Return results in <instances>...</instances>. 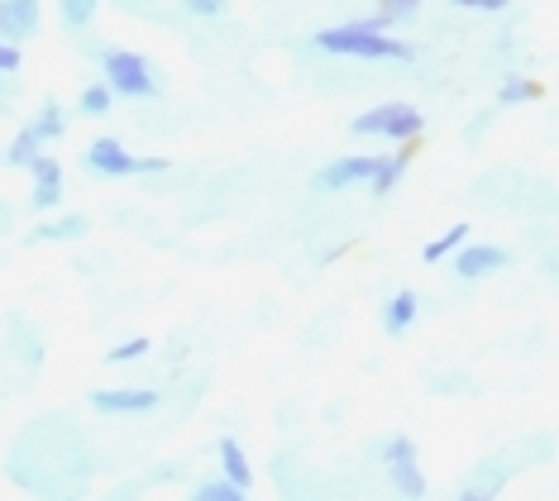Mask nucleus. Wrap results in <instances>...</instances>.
Here are the masks:
<instances>
[{"instance_id": "ddd939ff", "label": "nucleus", "mask_w": 559, "mask_h": 501, "mask_svg": "<svg viewBox=\"0 0 559 501\" xmlns=\"http://www.w3.org/2000/svg\"><path fill=\"white\" fill-rule=\"evenodd\" d=\"M406 163H412V148H402V153H392V158H378V163H373V177H368V182H373L378 196H383V191H392V187L402 182Z\"/></svg>"}, {"instance_id": "aec40b11", "label": "nucleus", "mask_w": 559, "mask_h": 501, "mask_svg": "<svg viewBox=\"0 0 559 501\" xmlns=\"http://www.w3.org/2000/svg\"><path fill=\"white\" fill-rule=\"evenodd\" d=\"M29 130L39 134V139H58V134H62V110L53 106V100H48L44 115H39V124H29Z\"/></svg>"}, {"instance_id": "a211bd4d", "label": "nucleus", "mask_w": 559, "mask_h": 501, "mask_svg": "<svg viewBox=\"0 0 559 501\" xmlns=\"http://www.w3.org/2000/svg\"><path fill=\"white\" fill-rule=\"evenodd\" d=\"M201 501H239L245 497V487H235L230 478H215V482H201Z\"/></svg>"}, {"instance_id": "f3484780", "label": "nucleus", "mask_w": 559, "mask_h": 501, "mask_svg": "<svg viewBox=\"0 0 559 501\" xmlns=\"http://www.w3.org/2000/svg\"><path fill=\"white\" fill-rule=\"evenodd\" d=\"M39 144H44V139H39V134H34V130H20V134H15V144H10V148H5V158L24 167V163H29V158H34V153H39Z\"/></svg>"}, {"instance_id": "1a4fd4ad", "label": "nucleus", "mask_w": 559, "mask_h": 501, "mask_svg": "<svg viewBox=\"0 0 559 501\" xmlns=\"http://www.w3.org/2000/svg\"><path fill=\"white\" fill-rule=\"evenodd\" d=\"M502 263H507L502 249H492V243H474V249H460V259H454V273H460L464 282H478V277L498 273Z\"/></svg>"}, {"instance_id": "4be33fe9", "label": "nucleus", "mask_w": 559, "mask_h": 501, "mask_svg": "<svg viewBox=\"0 0 559 501\" xmlns=\"http://www.w3.org/2000/svg\"><path fill=\"white\" fill-rule=\"evenodd\" d=\"M144 354H148V339H124L120 349H110L106 358L110 363H134V358H144Z\"/></svg>"}, {"instance_id": "bb28decb", "label": "nucleus", "mask_w": 559, "mask_h": 501, "mask_svg": "<svg viewBox=\"0 0 559 501\" xmlns=\"http://www.w3.org/2000/svg\"><path fill=\"white\" fill-rule=\"evenodd\" d=\"M10 220H15V211H10V205L0 201V229H10Z\"/></svg>"}, {"instance_id": "dca6fc26", "label": "nucleus", "mask_w": 559, "mask_h": 501, "mask_svg": "<svg viewBox=\"0 0 559 501\" xmlns=\"http://www.w3.org/2000/svg\"><path fill=\"white\" fill-rule=\"evenodd\" d=\"M536 96H540V86L526 82V76H512V82H507L502 92H498L502 106H521V100H536Z\"/></svg>"}, {"instance_id": "9b49d317", "label": "nucleus", "mask_w": 559, "mask_h": 501, "mask_svg": "<svg viewBox=\"0 0 559 501\" xmlns=\"http://www.w3.org/2000/svg\"><path fill=\"white\" fill-rule=\"evenodd\" d=\"M86 229H92V220L86 215H62V220H48L34 229V239L29 243H58V239H82Z\"/></svg>"}, {"instance_id": "a878e982", "label": "nucleus", "mask_w": 559, "mask_h": 501, "mask_svg": "<svg viewBox=\"0 0 559 501\" xmlns=\"http://www.w3.org/2000/svg\"><path fill=\"white\" fill-rule=\"evenodd\" d=\"M454 5H464V10H502L507 0H454Z\"/></svg>"}, {"instance_id": "b1692460", "label": "nucleus", "mask_w": 559, "mask_h": 501, "mask_svg": "<svg viewBox=\"0 0 559 501\" xmlns=\"http://www.w3.org/2000/svg\"><path fill=\"white\" fill-rule=\"evenodd\" d=\"M378 5H383V15H392V20H406L416 5H421V0H378Z\"/></svg>"}, {"instance_id": "2eb2a0df", "label": "nucleus", "mask_w": 559, "mask_h": 501, "mask_svg": "<svg viewBox=\"0 0 559 501\" xmlns=\"http://www.w3.org/2000/svg\"><path fill=\"white\" fill-rule=\"evenodd\" d=\"M468 239V225H454V229H444V235L436 239V243H426V263H440L444 253H454L460 243Z\"/></svg>"}, {"instance_id": "393cba45", "label": "nucleus", "mask_w": 559, "mask_h": 501, "mask_svg": "<svg viewBox=\"0 0 559 501\" xmlns=\"http://www.w3.org/2000/svg\"><path fill=\"white\" fill-rule=\"evenodd\" d=\"M20 68V48L10 38H0V72H15Z\"/></svg>"}, {"instance_id": "7ed1b4c3", "label": "nucleus", "mask_w": 559, "mask_h": 501, "mask_svg": "<svg viewBox=\"0 0 559 501\" xmlns=\"http://www.w3.org/2000/svg\"><path fill=\"white\" fill-rule=\"evenodd\" d=\"M106 76H110V92H120V96H154V76H148V62L139 53L110 48L106 53Z\"/></svg>"}, {"instance_id": "cd10ccee", "label": "nucleus", "mask_w": 559, "mask_h": 501, "mask_svg": "<svg viewBox=\"0 0 559 501\" xmlns=\"http://www.w3.org/2000/svg\"><path fill=\"white\" fill-rule=\"evenodd\" d=\"M0 163H5V148H0Z\"/></svg>"}, {"instance_id": "5701e85b", "label": "nucleus", "mask_w": 559, "mask_h": 501, "mask_svg": "<svg viewBox=\"0 0 559 501\" xmlns=\"http://www.w3.org/2000/svg\"><path fill=\"white\" fill-rule=\"evenodd\" d=\"M187 10L201 20H215V15H225V0H187Z\"/></svg>"}, {"instance_id": "f8f14e48", "label": "nucleus", "mask_w": 559, "mask_h": 501, "mask_svg": "<svg viewBox=\"0 0 559 501\" xmlns=\"http://www.w3.org/2000/svg\"><path fill=\"white\" fill-rule=\"evenodd\" d=\"M221 464H225V478H230L235 487H245V492H249L253 468H249V458H245V449H239V440H230V434L221 440Z\"/></svg>"}, {"instance_id": "f03ea898", "label": "nucleus", "mask_w": 559, "mask_h": 501, "mask_svg": "<svg viewBox=\"0 0 559 501\" xmlns=\"http://www.w3.org/2000/svg\"><path fill=\"white\" fill-rule=\"evenodd\" d=\"M354 134H388V139H416L421 134V110L402 106V100H388V106H373L354 120Z\"/></svg>"}, {"instance_id": "0eeeda50", "label": "nucleus", "mask_w": 559, "mask_h": 501, "mask_svg": "<svg viewBox=\"0 0 559 501\" xmlns=\"http://www.w3.org/2000/svg\"><path fill=\"white\" fill-rule=\"evenodd\" d=\"M86 163H92L96 172H110V177L139 172V158H130V148H124L120 139H96V144L86 148Z\"/></svg>"}, {"instance_id": "6ab92c4d", "label": "nucleus", "mask_w": 559, "mask_h": 501, "mask_svg": "<svg viewBox=\"0 0 559 501\" xmlns=\"http://www.w3.org/2000/svg\"><path fill=\"white\" fill-rule=\"evenodd\" d=\"M96 5H100V0H62V20H68V29H72V24L82 29V24L96 15Z\"/></svg>"}, {"instance_id": "20e7f679", "label": "nucleus", "mask_w": 559, "mask_h": 501, "mask_svg": "<svg viewBox=\"0 0 559 501\" xmlns=\"http://www.w3.org/2000/svg\"><path fill=\"white\" fill-rule=\"evenodd\" d=\"M383 454H388L392 487H397L402 497H421V492H426V478H421V468H416V444L406 440V434H392Z\"/></svg>"}, {"instance_id": "412c9836", "label": "nucleus", "mask_w": 559, "mask_h": 501, "mask_svg": "<svg viewBox=\"0 0 559 501\" xmlns=\"http://www.w3.org/2000/svg\"><path fill=\"white\" fill-rule=\"evenodd\" d=\"M82 110L86 115H106L110 110V86H86V92H82Z\"/></svg>"}, {"instance_id": "f257e3e1", "label": "nucleus", "mask_w": 559, "mask_h": 501, "mask_svg": "<svg viewBox=\"0 0 559 501\" xmlns=\"http://www.w3.org/2000/svg\"><path fill=\"white\" fill-rule=\"evenodd\" d=\"M316 44H321L325 53H345V58H392V62H406V58H412V48H406V44L388 38L383 29H368V24L321 29V34H316Z\"/></svg>"}, {"instance_id": "4468645a", "label": "nucleus", "mask_w": 559, "mask_h": 501, "mask_svg": "<svg viewBox=\"0 0 559 501\" xmlns=\"http://www.w3.org/2000/svg\"><path fill=\"white\" fill-rule=\"evenodd\" d=\"M416 306H421L416 301V291H397V297L388 301V311H383V330L388 334H406V325L416 320Z\"/></svg>"}, {"instance_id": "423d86ee", "label": "nucleus", "mask_w": 559, "mask_h": 501, "mask_svg": "<svg viewBox=\"0 0 559 501\" xmlns=\"http://www.w3.org/2000/svg\"><path fill=\"white\" fill-rule=\"evenodd\" d=\"M39 29V0H0V38L20 44Z\"/></svg>"}, {"instance_id": "9d476101", "label": "nucleus", "mask_w": 559, "mask_h": 501, "mask_svg": "<svg viewBox=\"0 0 559 501\" xmlns=\"http://www.w3.org/2000/svg\"><path fill=\"white\" fill-rule=\"evenodd\" d=\"M96 410H110V416H134V410H154L158 396L154 392H92Z\"/></svg>"}, {"instance_id": "6e6552de", "label": "nucleus", "mask_w": 559, "mask_h": 501, "mask_svg": "<svg viewBox=\"0 0 559 501\" xmlns=\"http://www.w3.org/2000/svg\"><path fill=\"white\" fill-rule=\"evenodd\" d=\"M373 163L378 158H340V163H330L321 177H316V187L321 191H345L354 182H368L373 177Z\"/></svg>"}, {"instance_id": "39448f33", "label": "nucleus", "mask_w": 559, "mask_h": 501, "mask_svg": "<svg viewBox=\"0 0 559 501\" xmlns=\"http://www.w3.org/2000/svg\"><path fill=\"white\" fill-rule=\"evenodd\" d=\"M24 167L34 172V211H53L62 201V167L53 158H44V153H34Z\"/></svg>"}]
</instances>
